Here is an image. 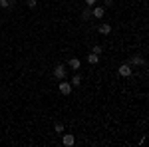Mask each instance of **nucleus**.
Segmentation results:
<instances>
[{
	"mask_svg": "<svg viewBox=\"0 0 149 147\" xmlns=\"http://www.w3.org/2000/svg\"><path fill=\"white\" fill-rule=\"evenodd\" d=\"M68 66H70V68H72V70H80L81 62H80V60H78V58H72V60H70V62H68Z\"/></svg>",
	"mask_w": 149,
	"mask_h": 147,
	"instance_id": "obj_7",
	"label": "nucleus"
},
{
	"mask_svg": "<svg viewBox=\"0 0 149 147\" xmlns=\"http://www.w3.org/2000/svg\"><path fill=\"white\" fill-rule=\"evenodd\" d=\"M92 14L95 16V18H103V14H105V8H103V6H95V8L92 10Z\"/></svg>",
	"mask_w": 149,
	"mask_h": 147,
	"instance_id": "obj_6",
	"label": "nucleus"
},
{
	"mask_svg": "<svg viewBox=\"0 0 149 147\" xmlns=\"http://www.w3.org/2000/svg\"><path fill=\"white\" fill-rule=\"evenodd\" d=\"M86 4H88V6H93V4H95V0H86Z\"/></svg>",
	"mask_w": 149,
	"mask_h": 147,
	"instance_id": "obj_16",
	"label": "nucleus"
},
{
	"mask_svg": "<svg viewBox=\"0 0 149 147\" xmlns=\"http://www.w3.org/2000/svg\"><path fill=\"white\" fill-rule=\"evenodd\" d=\"M56 131H58V133H62V131H64V125H62V123H56Z\"/></svg>",
	"mask_w": 149,
	"mask_h": 147,
	"instance_id": "obj_14",
	"label": "nucleus"
},
{
	"mask_svg": "<svg viewBox=\"0 0 149 147\" xmlns=\"http://www.w3.org/2000/svg\"><path fill=\"white\" fill-rule=\"evenodd\" d=\"M81 18H84V20H88V18H90V6H86V8H84V12H81Z\"/></svg>",
	"mask_w": 149,
	"mask_h": 147,
	"instance_id": "obj_11",
	"label": "nucleus"
},
{
	"mask_svg": "<svg viewBox=\"0 0 149 147\" xmlns=\"http://www.w3.org/2000/svg\"><path fill=\"white\" fill-rule=\"evenodd\" d=\"M62 143H64L66 147H72L74 143H76V137L72 135V133H66V135H64V139H62Z\"/></svg>",
	"mask_w": 149,
	"mask_h": 147,
	"instance_id": "obj_4",
	"label": "nucleus"
},
{
	"mask_svg": "<svg viewBox=\"0 0 149 147\" xmlns=\"http://www.w3.org/2000/svg\"><path fill=\"white\" fill-rule=\"evenodd\" d=\"M88 62H90V64H92V66H95V64H97V62H100V56H97V54H88Z\"/></svg>",
	"mask_w": 149,
	"mask_h": 147,
	"instance_id": "obj_8",
	"label": "nucleus"
},
{
	"mask_svg": "<svg viewBox=\"0 0 149 147\" xmlns=\"http://www.w3.org/2000/svg\"><path fill=\"white\" fill-rule=\"evenodd\" d=\"M131 72H133V70H131L129 64H121V66H119V76H123V78L131 76Z\"/></svg>",
	"mask_w": 149,
	"mask_h": 147,
	"instance_id": "obj_2",
	"label": "nucleus"
},
{
	"mask_svg": "<svg viewBox=\"0 0 149 147\" xmlns=\"http://www.w3.org/2000/svg\"><path fill=\"white\" fill-rule=\"evenodd\" d=\"M58 90L62 91L64 95H68L70 91H72V84H68V82H64V79H60V84H58Z\"/></svg>",
	"mask_w": 149,
	"mask_h": 147,
	"instance_id": "obj_1",
	"label": "nucleus"
},
{
	"mask_svg": "<svg viewBox=\"0 0 149 147\" xmlns=\"http://www.w3.org/2000/svg\"><path fill=\"white\" fill-rule=\"evenodd\" d=\"M8 2H10V4H14V2H16V0H8Z\"/></svg>",
	"mask_w": 149,
	"mask_h": 147,
	"instance_id": "obj_17",
	"label": "nucleus"
},
{
	"mask_svg": "<svg viewBox=\"0 0 149 147\" xmlns=\"http://www.w3.org/2000/svg\"><path fill=\"white\" fill-rule=\"evenodd\" d=\"M127 64H129V66H147V64H145V60H143L141 56H133Z\"/></svg>",
	"mask_w": 149,
	"mask_h": 147,
	"instance_id": "obj_3",
	"label": "nucleus"
},
{
	"mask_svg": "<svg viewBox=\"0 0 149 147\" xmlns=\"http://www.w3.org/2000/svg\"><path fill=\"white\" fill-rule=\"evenodd\" d=\"M12 4L10 2H8V0H0V8H4V10H6V8H10Z\"/></svg>",
	"mask_w": 149,
	"mask_h": 147,
	"instance_id": "obj_12",
	"label": "nucleus"
},
{
	"mask_svg": "<svg viewBox=\"0 0 149 147\" xmlns=\"http://www.w3.org/2000/svg\"><path fill=\"white\" fill-rule=\"evenodd\" d=\"M28 8H36V0H28Z\"/></svg>",
	"mask_w": 149,
	"mask_h": 147,
	"instance_id": "obj_15",
	"label": "nucleus"
},
{
	"mask_svg": "<svg viewBox=\"0 0 149 147\" xmlns=\"http://www.w3.org/2000/svg\"><path fill=\"white\" fill-rule=\"evenodd\" d=\"M92 52H93V54H97V56H100V54L103 52V48H102L100 44H97V46H93V50H92Z\"/></svg>",
	"mask_w": 149,
	"mask_h": 147,
	"instance_id": "obj_13",
	"label": "nucleus"
},
{
	"mask_svg": "<svg viewBox=\"0 0 149 147\" xmlns=\"http://www.w3.org/2000/svg\"><path fill=\"white\" fill-rule=\"evenodd\" d=\"M54 76H56L58 79H64L66 78V68H64V66H58V68L54 70Z\"/></svg>",
	"mask_w": 149,
	"mask_h": 147,
	"instance_id": "obj_5",
	"label": "nucleus"
},
{
	"mask_svg": "<svg viewBox=\"0 0 149 147\" xmlns=\"http://www.w3.org/2000/svg\"><path fill=\"white\" fill-rule=\"evenodd\" d=\"M109 32H111V26H109V24H102V26H100V34L107 36Z\"/></svg>",
	"mask_w": 149,
	"mask_h": 147,
	"instance_id": "obj_9",
	"label": "nucleus"
},
{
	"mask_svg": "<svg viewBox=\"0 0 149 147\" xmlns=\"http://www.w3.org/2000/svg\"><path fill=\"white\" fill-rule=\"evenodd\" d=\"M70 84H72L74 88H76V86H80V84H81V76H80V74H76V76L72 78V82H70Z\"/></svg>",
	"mask_w": 149,
	"mask_h": 147,
	"instance_id": "obj_10",
	"label": "nucleus"
}]
</instances>
